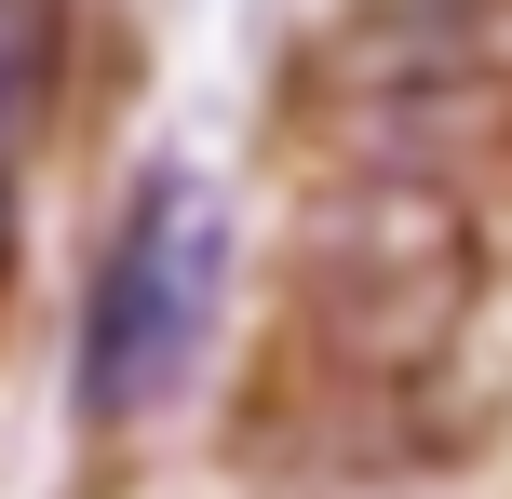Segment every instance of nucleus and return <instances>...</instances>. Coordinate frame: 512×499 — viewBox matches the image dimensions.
Returning <instances> with one entry per match:
<instances>
[{"label": "nucleus", "mask_w": 512, "mask_h": 499, "mask_svg": "<svg viewBox=\"0 0 512 499\" xmlns=\"http://www.w3.org/2000/svg\"><path fill=\"white\" fill-rule=\"evenodd\" d=\"M297 108L351 176L432 189V203H445V176H472L512 135V81L472 27H324L297 68Z\"/></svg>", "instance_id": "nucleus-1"}, {"label": "nucleus", "mask_w": 512, "mask_h": 499, "mask_svg": "<svg viewBox=\"0 0 512 499\" xmlns=\"http://www.w3.org/2000/svg\"><path fill=\"white\" fill-rule=\"evenodd\" d=\"M472 311V230L432 189H378V203L324 216L297 243V351L364 378H445V324Z\"/></svg>", "instance_id": "nucleus-2"}, {"label": "nucleus", "mask_w": 512, "mask_h": 499, "mask_svg": "<svg viewBox=\"0 0 512 499\" xmlns=\"http://www.w3.org/2000/svg\"><path fill=\"white\" fill-rule=\"evenodd\" d=\"M216 257H230V216L203 203V176H149L122 203L95 257V311H81V419L122 432L203 365V324H216Z\"/></svg>", "instance_id": "nucleus-3"}, {"label": "nucleus", "mask_w": 512, "mask_h": 499, "mask_svg": "<svg viewBox=\"0 0 512 499\" xmlns=\"http://www.w3.org/2000/svg\"><path fill=\"white\" fill-rule=\"evenodd\" d=\"M27 68H41V41H0V284H14V135H27Z\"/></svg>", "instance_id": "nucleus-4"}]
</instances>
